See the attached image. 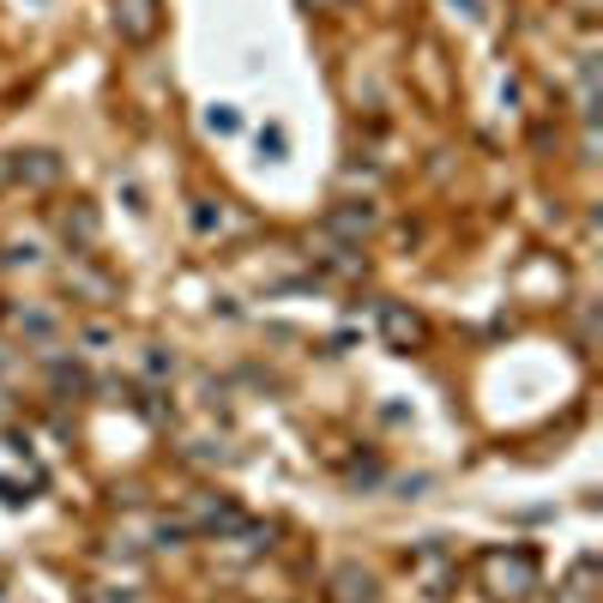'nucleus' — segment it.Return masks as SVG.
Listing matches in <instances>:
<instances>
[{
	"label": "nucleus",
	"instance_id": "nucleus-1",
	"mask_svg": "<svg viewBox=\"0 0 603 603\" xmlns=\"http://www.w3.org/2000/svg\"><path fill=\"white\" fill-rule=\"evenodd\" d=\"M483 573H489V585H495L501 597H519V592H531V585H538V568H531V555H489Z\"/></svg>",
	"mask_w": 603,
	"mask_h": 603
},
{
	"label": "nucleus",
	"instance_id": "nucleus-7",
	"mask_svg": "<svg viewBox=\"0 0 603 603\" xmlns=\"http://www.w3.org/2000/svg\"><path fill=\"white\" fill-rule=\"evenodd\" d=\"M98 603H140L133 592H98Z\"/></svg>",
	"mask_w": 603,
	"mask_h": 603
},
{
	"label": "nucleus",
	"instance_id": "nucleus-5",
	"mask_svg": "<svg viewBox=\"0 0 603 603\" xmlns=\"http://www.w3.org/2000/svg\"><path fill=\"white\" fill-rule=\"evenodd\" d=\"M380 320H387V338H392V345H417V333H422V326L410 320L405 308H387V314H380Z\"/></svg>",
	"mask_w": 603,
	"mask_h": 603
},
{
	"label": "nucleus",
	"instance_id": "nucleus-3",
	"mask_svg": "<svg viewBox=\"0 0 603 603\" xmlns=\"http://www.w3.org/2000/svg\"><path fill=\"white\" fill-rule=\"evenodd\" d=\"M7 175H12V182L43 187V182H54V175H61V163H54L49 151H24V157H12V163H7Z\"/></svg>",
	"mask_w": 603,
	"mask_h": 603
},
{
	"label": "nucleus",
	"instance_id": "nucleus-2",
	"mask_svg": "<svg viewBox=\"0 0 603 603\" xmlns=\"http://www.w3.org/2000/svg\"><path fill=\"white\" fill-rule=\"evenodd\" d=\"M115 24H121V37H127V43H145V37L157 31V0H121Z\"/></svg>",
	"mask_w": 603,
	"mask_h": 603
},
{
	"label": "nucleus",
	"instance_id": "nucleus-6",
	"mask_svg": "<svg viewBox=\"0 0 603 603\" xmlns=\"http://www.w3.org/2000/svg\"><path fill=\"white\" fill-rule=\"evenodd\" d=\"M368 224H375V212H368V205H350V212L333 217V229H345V236H356V229H368Z\"/></svg>",
	"mask_w": 603,
	"mask_h": 603
},
{
	"label": "nucleus",
	"instance_id": "nucleus-4",
	"mask_svg": "<svg viewBox=\"0 0 603 603\" xmlns=\"http://www.w3.org/2000/svg\"><path fill=\"white\" fill-rule=\"evenodd\" d=\"M333 585H338V592H333L338 603H375V580H368L362 568H338Z\"/></svg>",
	"mask_w": 603,
	"mask_h": 603
}]
</instances>
